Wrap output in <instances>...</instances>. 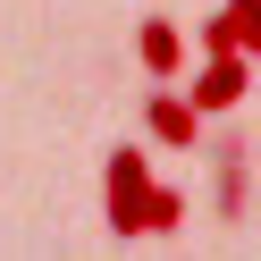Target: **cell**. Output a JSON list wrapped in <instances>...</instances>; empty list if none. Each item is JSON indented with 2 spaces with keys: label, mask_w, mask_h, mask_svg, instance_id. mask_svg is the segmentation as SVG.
<instances>
[{
  "label": "cell",
  "mask_w": 261,
  "mask_h": 261,
  "mask_svg": "<svg viewBox=\"0 0 261 261\" xmlns=\"http://www.w3.org/2000/svg\"><path fill=\"white\" fill-rule=\"evenodd\" d=\"M143 126H152V143H169V152H194V143H202V110H194V93H169V85L143 101Z\"/></svg>",
  "instance_id": "obj_3"
},
{
  "label": "cell",
  "mask_w": 261,
  "mask_h": 261,
  "mask_svg": "<svg viewBox=\"0 0 261 261\" xmlns=\"http://www.w3.org/2000/svg\"><path fill=\"white\" fill-rule=\"evenodd\" d=\"M227 17H236V42H244V59H261V0H227Z\"/></svg>",
  "instance_id": "obj_7"
},
{
  "label": "cell",
  "mask_w": 261,
  "mask_h": 261,
  "mask_svg": "<svg viewBox=\"0 0 261 261\" xmlns=\"http://www.w3.org/2000/svg\"><path fill=\"white\" fill-rule=\"evenodd\" d=\"M202 51H244V42H236V17H227V9H219V17H202Z\"/></svg>",
  "instance_id": "obj_8"
},
{
  "label": "cell",
  "mask_w": 261,
  "mask_h": 261,
  "mask_svg": "<svg viewBox=\"0 0 261 261\" xmlns=\"http://www.w3.org/2000/svg\"><path fill=\"white\" fill-rule=\"evenodd\" d=\"M244 85H253V59L244 51H202V68H194V110L219 118V110L244 101Z\"/></svg>",
  "instance_id": "obj_2"
},
{
  "label": "cell",
  "mask_w": 261,
  "mask_h": 261,
  "mask_svg": "<svg viewBox=\"0 0 261 261\" xmlns=\"http://www.w3.org/2000/svg\"><path fill=\"white\" fill-rule=\"evenodd\" d=\"M135 59H143L152 85H169V76L186 68V34H177L169 17H143V25H135Z\"/></svg>",
  "instance_id": "obj_4"
},
{
  "label": "cell",
  "mask_w": 261,
  "mask_h": 261,
  "mask_svg": "<svg viewBox=\"0 0 261 261\" xmlns=\"http://www.w3.org/2000/svg\"><path fill=\"white\" fill-rule=\"evenodd\" d=\"M219 219H244V143H219Z\"/></svg>",
  "instance_id": "obj_5"
},
{
  "label": "cell",
  "mask_w": 261,
  "mask_h": 261,
  "mask_svg": "<svg viewBox=\"0 0 261 261\" xmlns=\"http://www.w3.org/2000/svg\"><path fill=\"white\" fill-rule=\"evenodd\" d=\"M186 227V194L177 186H152V202H143V236H177Z\"/></svg>",
  "instance_id": "obj_6"
},
{
  "label": "cell",
  "mask_w": 261,
  "mask_h": 261,
  "mask_svg": "<svg viewBox=\"0 0 261 261\" xmlns=\"http://www.w3.org/2000/svg\"><path fill=\"white\" fill-rule=\"evenodd\" d=\"M101 219H110V236H143V202H152V160L135 152V143H110V160H101Z\"/></svg>",
  "instance_id": "obj_1"
}]
</instances>
